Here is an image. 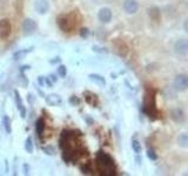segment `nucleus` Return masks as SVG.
<instances>
[{"instance_id": "obj_22", "label": "nucleus", "mask_w": 188, "mask_h": 176, "mask_svg": "<svg viewBox=\"0 0 188 176\" xmlns=\"http://www.w3.org/2000/svg\"><path fill=\"white\" fill-rule=\"evenodd\" d=\"M59 74L61 75V76H65V75H66V67L65 66L59 67Z\"/></svg>"}, {"instance_id": "obj_4", "label": "nucleus", "mask_w": 188, "mask_h": 176, "mask_svg": "<svg viewBox=\"0 0 188 176\" xmlns=\"http://www.w3.org/2000/svg\"><path fill=\"white\" fill-rule=\"evenodd\" d=\"M143 110L151 119H157L158 118L159 112H158L157 105H155V92L153 89H147V92L145 94Z\"/></svg>"}, {"instance_id": "obj_13", "label": "nucleus", "mask_w": 188, "mask_h": 176, "mask_svg": "<svg viewBox=\"0 0 188 176\" xmlns=\"http://www.w3.org/2000/svg\"><path fill=\"white\" fill-rule=\"evenodd\" d=\"M172 118H173V120L174 121H176V122H182L185 120V115H184V112L181 109H174L173 112H172Z\"/></svg>"}, {"instance_id": "obj_23", "label": "nucleus", "mask_w": 188, "mask_h": 176, "mask_svg": "<svg viewBox=\"0 0 188 176\" xmlns=\"http://www.w3.org/2000/svg\"><path fill=\"white\" fill-rule=\"evenodd\" d=\"M44 151H46V154L53 155L54 154V149L52 147H47V148H44Z\"/></svg>"}, {"instance_id": "obj_16", "label": "nucleus", "mask_w": 188, "mask_h": 176, "mask_svg": "<svg viewBox=\"0 0 188 176\" xmlns=\"http://www.w3.org/2000/svg\"><path fill=\"white\" fill-rule=\"evenodd\" d=\"M178 142H179V145L181 146V147L187 148V147H188V136H187V134H181V135L178 137Z\"/></svg>"}, {"instance_id": "obj_20", "label": "nucleus", "mask_w": 188, "mask_h": 176, "mask_svg": "<svg viewBox=\"0 0 188 176\" xmlns=\"http://www.w3.org/2000/svg\"><path fill=\"white\" fill-rule=\"evenodd\" d=\"M3 121H4V126H5V129H6V133L9 134V133H11V121H9L8 116H4Z\"/></svg>"}, {"instance_id": "obj_21", "label": "nucleus", "mask_w": 188, "mask_h": 176, "mask_svg": "<svg viewBox=\"0 0 188 176\" xmlns=\"http://www.w3.org/2000/svg\"><path fill=\"white\" fill-rule=\"evenodd\" d=\"M147 155H148V157L151 158V160H157L158 158V156H157V154L153 151V150H148L147 151Z\"/></svg>"}, {"instance_id": "obj_19", "label": "nucleus", "mask_w": 188, "mask_h": 176, "mask_svg": "<svg viewBox=\"0 0 188 176\" xmlns=\"http://www.w3.org/2000/svg\"><path fill=\"white\" fill-rule=\"evenodd\" d=\"M132 148H133V150H134L136 154H140V153H141V145H140L136 140L132 141Z\"/></svg>"}, {"instance_id": "obj_3", "label": "nucleus", "mask_w": 188, "mask_h": 176, "mask_svg": "<svg viewBox=\"0 0 188 176\" xmlns=\"http://www.w3.org/2000/svg\"><path fill=\"white\" fill-rule=\"evenodd\" d=\"M79 20H80V18H79L78 13L75 11H73L68 14L60 15L58 18V25L64 32H73L78 26Z\"/></svg>"}, {"instance_id": "obj_14", "label": "nucleus", "mask_w": 188, "mask_h": 176, "mask_svg": "<svg viewBox=\"0 0 188 176\" xmlns=\"http://www.w3.org/2000/svg\"><path fill=\"white\" fill-rule=\"evenodd\" d=\"M36 134L41 137L44 135V130H45V121H44V119H39L36 121Z\"/></svg>"}, {"instance_id": "obj_6", "label": "nucleus", "mask_w": 188, "mask_h": 176, "mask_svg": "<svg viewBox=\"0 0 188 176\" xmlns=\"http://www.w3.org/2000/svg\"><path fill=\"white\" fill-rule=\"evenodd\" d=\"M11 34V24L8 20H1L0 21V39H6Z\"/></svg>"}, {"instance_id": "obj_10", "label": "nucleus", "mask_w": 188, "mask_h": 176, "mask_svg": "<svg viewBox=\"0 0 188 176\" xmlns=\"http://www.w3.org/2000/svg\"><path fill=\"white\" fill-rule=\"evenodd\" d=\"M36 8L40 14H45L49 8V5L46 0H36Z\"/></svg>"}, {"instance_id": "obj_18", "label": "nucleus", "mask_w": 188, "mask_h": 176, "mask_svg": "<svg viewBox=\"0 0 188 176\" xmlns=\"http://www.w3.org/2000/svg\"><path fill=\"white\" fill-rule=\"evenodd\" d=\"M25 148H26V150L30 153V154L33 153V143H32L31 137H27L26 139V142H25Z\"/></svg>"}, {"instance_id": "obj_2", "label": "nucleus", "mask_w": 188, "mask_h": 176, "mask_svg": "<svg viewBox=\"0 0 188 176\" xmlns=\"http://www.w3.org/2000/svg\"><path fill=\"white\" fill-rule=\"evenodd\" d=\"M97 167L100 174L105 176L115 175V172H117V166L113 157L102 150H100L97 154Z\"/></svg>"}, {"instance_id": "obj_9", "label": "nucleus", "mask_w": 188, "mask_h": 176, "mask_svg": "<svg viewBox=\"0 0 188 176\" xmlns=\"http://www.w3.org/2000/svg\"><path fill=\"white\" fill-rule=\"evenodd\" d=\"M99 19H100V21L102 22H109L111 19H112V11L107 8V7L101 8L100 12H99Z\"/></svg>"}, {"instance_id": "obj_17", "label": "nucleus", "mask_w": 188, "mask_h": 176, "mask_svg": "<svg viewBox=\"0 0 188 176\" xmlns=\"http://www.w3.org/2000/svg\"><path fill=\"white\" fill-rule=\"evenodd\" d=\"M90 79L94 82H97L99 85H105V79H103L102 76H100V75H97V74H91L90 75Z\"/></svg>"}, {"instance_id": "obj_5", "label": "nucleus", "mask_w": 188, "mask_h": 176, "mask_svg": "<svg viewBox=\"0 0 188 176\" xmlns=\"http://www.w3.org/2000/svg\"><path fill=\"white\" fill-rule=\"evenodd\" d=\"M174 87L176 88L178 91H185V89H187L188 87L187 75H185V74L178 75L174 80Z\"/></svg>"}, {"instance_id": "obj_8", "label": "nucleus", "mask_w": 188, "mask_h": 176, "mask_svg": "<svg viewBox=\"0 0 188 176\" xmlns=\"http://www.w3.org/2000/svg\"><path fill=\"white\" fill-rule=\"evenodd\" d=\"M175 52L179 53V54H187L188 52V42L187 40L181 39L179 41H176L175 44Z\"/></svg>"}, {"instance_id": "obj_7", "label": "nucleus", "mask_w": 188, "mask_h": 176, "mask_svg": "<svg viewBox=\"0 0 188 176\" xmlns=\"http://www.w3.org/2000/svg\"><path fill=\"white\" fill-rule=\"evenodd\" d=\"M138 3L136 0H125V4H124V8L127 13L133 14L138 11Z\"/></svg>"}, {"instance_id": "obj_12", "label": "nucleus", "mask_w": 188, "mask_h": 176, "mask_svg": "<svg viewBox=\"0 0 188 176\" xmlns=\"http://www.w3.org/2000/svg\"><path fill=\"white\" fill-rule=\"evenodd\" d=\"M15 102H17V107H18L19 112H20V115L21 118H25L26 116V108L23 103V100L20 97V94L18 92H15Z\"/></svg>"}, {"instance_id": "obj_15", "label": "nucleus", "mask_w": 188, "mask_h": 176, "mask_svg": "<svg viewBox=\"0 0 188 176\" xmlns=\"http://www.w3.org/2000/svg\"><path fill=\"white\" fill-rule=\"evenodd\" d=\"M47 102H48L49 105L55 106V105H59V103L61 102V99L59 97V95L52 94V95H48V96H47Z\"/></svg>"}, {"instance_id": "obj_11", "label": "nucleus", "mask_w": 188, "mask_h": 176, "mask_svg": "<svg viewBox=\"0 0 188 176\" xmlns=\"http://www.w3.org/2000/svg\"><path fill=\"white\" fill-rule=\"evenodd\" d=\"M23 28L26 33H32L36 28V24L33 19H26L23 24Z\"/></svg>"}, {"instance_id": "obj_1", "label": "nucleus", "mask_w": 188, "mask_h": 176, "mask_svg": "<svg viewBox=\"0 0 188 176\" xmlns=\"http://www.w3.org/2000/svg\"><path fill=\"white\" fill-rule=\"evenodd\" d=\"M60 146L64 151V158L67 161L78 160L87 153L80 140V134L74 130H64L60 139Z\"/></svg>"}]
</instances>
